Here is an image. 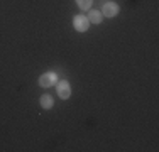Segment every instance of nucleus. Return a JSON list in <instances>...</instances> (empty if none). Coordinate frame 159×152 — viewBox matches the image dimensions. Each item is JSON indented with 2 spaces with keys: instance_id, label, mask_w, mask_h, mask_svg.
<instances>
[{
  "instance_id": "f257e3e1",
  "label": "nucleus",
  "mask_w": 159,
  "mask_h": 152,
  "mask_svg": "<svg viewBox=\"0 0 159 152\" xmlns=\"http://www.w3.org/2000/svg\"><path fill=\"white\" fill-rule=\"evenodd\" d=\"M58 81V76H56V73H52V71H49V73L43 74L39 79L41 86H44V88H49V86H52L54 83Z\"/></svg>"
},
{
  "instance_id": "423d86ee",
  "label": "nucleus",
  "mask_w": 159,
  "mask_h": 152,
  "mask_svg": "<svg viewBox=\"0 0 159 152\" xmlns=\"http://www.w3.org/2000/svg\"><path fill=\"white\" fill-rule=\"evenodd\" d=\"M41 106H43V108H51L52 106V98L49 96V95H43V96H41Z\"/></svg>"
},
{
  "instance_id": "7ed1b4c3",
  "label": "nucleus",
  "mask_w": 159,
  "mask_h": 152,
  "mask_svg": "<svg viewBox=\"0 0 159 152\" xmlns=\"http://www.w3.org/2000/svg\"><path fill=\"white\" fill-rule=\"evenodd\" d=\"M73 24H75V29H76V30L85 32V30L88 29V25H90V20L86 17H83V15H76L75 20H73Z\"/></svg>"
},
{
  "instance_id": "f03ea898",
  "label": "nucleus",
  "mask_w": 159,
  "mask_h": 152,
  "mask_svg": "<svg viewBox=\"0 0 159 152\" xmlns=\"http://www.w3.org/2000/svg\"><path fill=\"white\" fill-rule=\"evenodd\" d=\"M56 90H58V95L63 100H66V98L71 96V88H70V83L68 81H59L58 86H56Z\"/></svg>"
},
{
  "instance_id": "20e7f679",
  "label": "nucleus",
  "mask_w": 159,
  "mask_h": 152,
  "mask_svg": "<svg viewBox=\"0 0 159 152\" xmlns=\"http://www.w3.org/2000/svg\"><path fill=\"white\" fill-rule=\"evenodd\" d=\"M102 14L107 15V17H115V15L119 14V5H117L115 2H107V3L103 5Z\"/></svg>"
},
{
  "instance_id": "0eeeda50",
  "label": "nucleus",
  "mask_w": 159,
  "mask_h": 152,
  "mask_svg": "<svg viewBox=\"0 0 159 152\" xmlns=\"http://www.w3.org/2000/svg\"><path fill=\"white\" fill-rule=\"evenodd\" d=\"M92 2H93V0H76V3L80 5V9H81V10H88L90 7H92Z\"/></svg>"
},
{
  "instance_id": "39448f33",
  "label": "nucleus",
  "mask_w": 159,
  "mask_h": 152,
  "mask_svg": "<svg viewBox=\"0 0 159 152\" xmlns=\"http://www.w3.org/2000/svg\"><path fill=\"white\" fill-rule=\"evenodd\" d=\"M88 19L90 22H93V24H100L102 22V12H97V10H92V12L88 14Z\"/></svg>"
}]
</instances>
